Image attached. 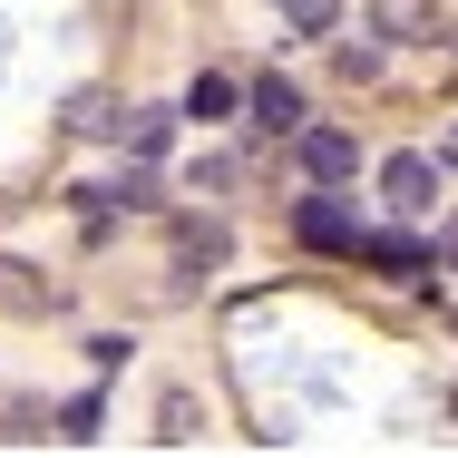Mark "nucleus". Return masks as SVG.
Wrapping results in <instances>:
<instances>
[{"label": "nucleus", "instance_id": "2", "mask_svg": "<svg viewBox=\"0 0 458 458\" xmlns=\"http://www.w3.org/2000/svg\"><path fill=\"white\" fill-rule=\"evenodd\" d=\"M293 234L322 244V254H361V215L332 205V195H302V205H293Z\"/></svg>", "mask_w": 458, "mask_h": 458}, {"label": "nucleus", "instance_id": "9", "mask_svg": "<svg viewBox=\"0 0 458 458\" xmlns=\"http://www.w3.org/2000/svg\"><path fill=\"white\" fill-rule=\"evenodd\" d=\"M0 302H10V312H39L49 293H39V283H20V264H0Z\"/></svg>", "mask_w": 458, "mask_h": 458}, {"label": "nucleus", "instance_id": "7", "mask_svg": "<svg viewBox=\"0 0 458 458\" xmlns=\"http://www.w3.org/2000/svg\"><path fill=\"white\" fill-rule=\"evenodd\" d=\"M185 117H234V79H215V69H205V79L185 89Z\"/></svg>", "mask_w": 458, "mask_h": 458}, {"label": "nucleus", "instance_id": "3", "mask_svg": "<svg viewBox=\"0 0 458 458\" xmlns=\"http://www.w3.org/2000/svg\"><path fill=\"white\" fill-rule=\"evenodd\" d=\"M380 195H390V215H429V205H439V166L410 147V157H390V166H380Z\"/></svg>", "mask_w": 458, "mask_h": 458}, {"label": "nucleus", "instance_id": "4", "mask_svg": "<svg viewBox=\"0 0 458 458\" xmlns=\"http://www.w3.org/2000/svg\"><path fill=\"white\" fill-rule=\"evenodd\" d=\"M380 39H439V0H370Z\"/></svg>", "mask_w": 458, "mask_h": 458}, {"label": "nucleus", "instance_id": "11", "mask_svg": "<svg viewBox=\"0 0 458 458\" xmlns=\"http://www.w3.org/2000/svg\"><path fill=\"white\" fill-rule=\"evenodd\" d=\"M59 439H98V400H69L59 410Z\"/></svg>", "mask_w": 458, "mask_h": 458}, {"label": "nucleus", "instance_id": "6", "mask_svg": "<svg viewBox=\"0 0 458 458\" xmlns=\"http://www.w3.org/2000/svg\"><path fill=\"white\" fill-rule=\"evenodd\" d=\"M176 264L195 274V264H225V225H185L176 234Z\"/></svg>", "mask_w": 458, "mask_h": 458}, {"label": "nucleus", "instance_id": "8", "mask_svg": "<svg viewBox=\"0 0 458 458\" xmlns=\"http://www.w3.org/2000/svg\"><path fill=\"white\" fill-rule=\"evenodd\" d=\"M361 254L380 274H420V244H400V234H361Z\"/></svg>", "mask_w": 458, "mask_h": 458}, {"label": "nucleus", "instance_id": "10", "mask_svg": "<svg viewBox=\"0 0 458 458\" xmlns=\"http://www.w3.org/2000/svg\"><path fill=\"white\" fill-rule=\"evenodd\" d=\"M283 10H293V30H332L342 20V0H283Z\"/></svg>", "mask_w": 458, "mask_h": 458}, {"label": "nucleus", "instance_id": "1", "mask_svg": "<svg viewBox=\"0 0 458 458\" xmlns=\"http://www.w3.org/2000/svg\"><path fill=\"white\" fill-rule=\"evenodd\" d=\"M293 166L312 185H342L361 166V137H352V127H293Z\"/></svg>", "mask_w": 458, "mask_h": 458}, {"label": "nucleus", "instance_id": "5", "mask_svg": "<svg viewBox=\"0 0 458 458\" xmlns=\"http://www.w3.org/2000/svg\"><path fill=\"white\" fill-rule=\"evenodd\" d=\"M254 117H264L274 137H293V127H302V89H293V79H254Z\"/></svg>", "mask_w": 458, "mask_h": 458}]
</instances>
